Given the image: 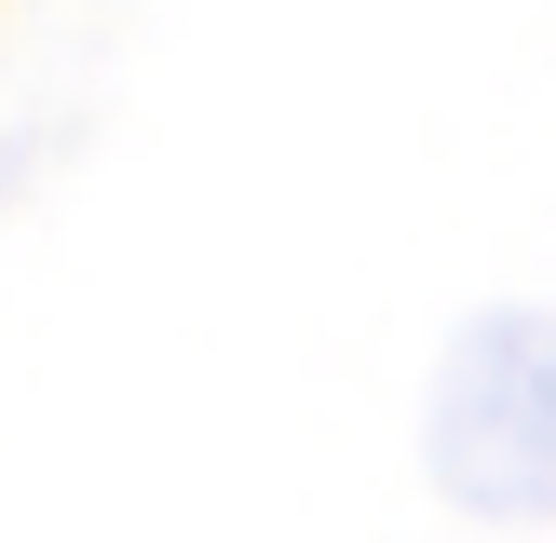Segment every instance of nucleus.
<instances>
[{
    "label": "nucleus",
    "instance_id": "obj_1",
    "mask_svg": "<svg viewBox=\"0 0 556 543\" xmlns=\"http://www.w3.org/2000/svg\"><path fill=\"white\" fill-rule=\"evenodd\" d=\"M421 462L462 516H556V313H462L421 394Z\"/></svg>",
    "mask_w": 556,
    "mask_h": 543
}]
</instances>
